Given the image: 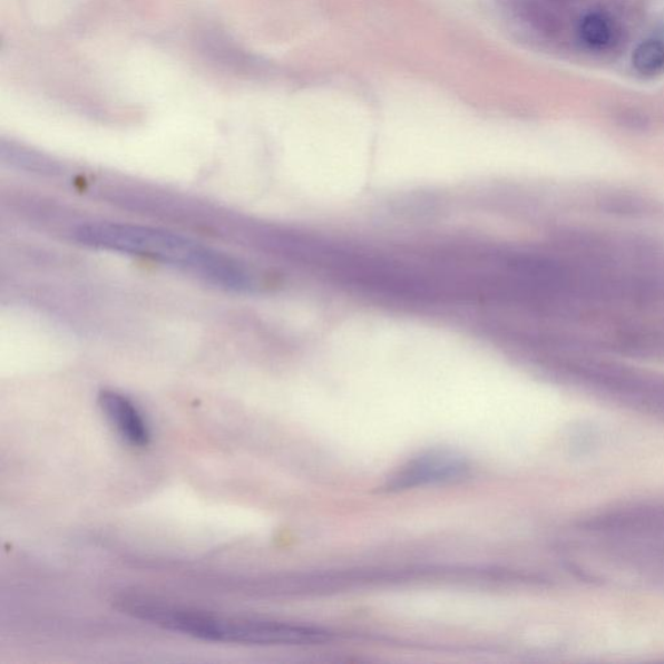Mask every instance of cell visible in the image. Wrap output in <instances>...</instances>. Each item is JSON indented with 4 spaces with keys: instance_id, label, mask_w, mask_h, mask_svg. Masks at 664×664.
<instances>
[{
    "instance_id": "8",
    "label": "cell",
    "mask_w": 664,
    "mask_h": 664,
    "mask_svg": "<svg viewBox=\"0 0 664 664\" xmlns=\"http://www.w3.org/2000/svg\"><path fill=\"white\" fill-rule=\"evenodd\" d=\"M634 67L637 72L653 75L664 67V43L646 41L637 47L634 52Z\"/></svg>"
},
{
    "instance_id": "2",
    "label": "cell",
    "mask_w": 664,
    "mask_h": 664,
    "mask_svg": "<svg viewBox=\"0 0 664 664\" xmlns=\"http://www.w3.org/2000/svg\"><path fill=\"white\" fill-rule=\"evenodd\" d=\"M117 607L134 618L204 642L274 646L315 645L330 639L329 632L302 624L209 614L145 597H123Z\"/></svg>"
},
{
    "instance_id": "5",
    "label": "cell",
    "mask_w": 664,
    "mask_h": 664,
    "mask_svg": "<svg viewBox=\"0 0 664 664\" xmlns=\"http://www.w3.org/2000/svg\"><path fill=\"white\" fill-rule=\"evenodd\" d=\"M98 402L102 414L124 441L138 448L149 445L152 432L146 419L129 398L120 392L105 390L99 393Z\"/></svg>"
},
{
    "instance_id": "6",
    "label": "cell",
    "mask_w": 664,
    "mask_h": 664,
    "mask_svg": "<svg viewBox=\"0 0 664 664\" xmlns=\"http://www.w3.org/2000/svg\"><path fill=\"white\" fill-rule=\"evenodd\" d=\"M612 550L614 560L664 582V545H621Z\"/></svg>"
},
{
    "instance_id": "4",
    "label": "cell",
    "mask_w": 664,
    "mask_h": 664,
    "mask_svg": "<svg viewBox=\"0 0 664 664\" xmlns=\"http://www.w3.org/2000/svg\"><path fill=\"white\" fill-rule=\"evenodd\" d=\"M469 465L465 458L450 450H430L413 458L394 472L387 481L390 492L407 491L418 487L448 484L461 479L468 473Z\"/></svg>"
},
{
    "instance_id": "3",
    "label": "cell",
    "mask_w": 664,
    "mask_h": 664,
    "mask_svg": "<svg viewBox=\"0 0 664 664\" xmlns=\"http://www.w3.org/2000/svg\"><path fill=\"white\" fill-rule=\"evenodd\" d=\"M583 531L624 537V539H664V504L624 506L585 518Z\"/></svg>"
},
{
    "instance_id": "1",
    "label": "cell",
    "mask_w": 664,
    "mask_h": 664,
    "mask_svg": "<svg viewBox=\"0 0 664 664\" xmlns=\"http://www.w3.org/2000/svg\"><path fill=\"white\" fill-rule=\"evenodd\" d=\"M72 236L84 246L154 260L228 291L255 287V276L240 260L162 228L91 221L75 226Z\"/></svg>"
},
{
    "instance_id": "7",
    "label": "cell",
    "mask_w": 664,
    "mask_h": 664,
    "mask_svg": "<svg viewBox=\"0 0 664 664\" xmlns=\"http://www.w3.org/2000/svg\"><path fill=\"white\" fill-rule=\"evenodd\" d=\"M580 37L592 49H605L613 42V22L606 14L598 12L585 16L580 23Z\"/></svg>"
}]
</instances>
